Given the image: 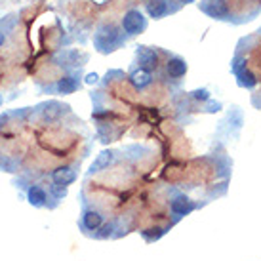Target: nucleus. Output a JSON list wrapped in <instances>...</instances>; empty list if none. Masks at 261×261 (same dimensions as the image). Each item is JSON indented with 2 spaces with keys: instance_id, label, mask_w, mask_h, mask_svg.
Segmentation results:
<instances>
[{
  "instance_id": "1",
  "label": "nucleus",
  "mask_w": 261,
  "mask_h": 261,
  "mask_svg": "<svg viewBox=\"0 0 261 261\" xmlns=\"http://www.w3.org/2000/svg\"><path fill=\"white\" fill-rule=\"evenodd\" d=\"M94 44L101 54H109V51H113L116 46H118V33H116L115 27L103 25V27H99V31L95 33Z\"/></svg>"
},
{
  "instance_id": "2",
  "label": "nucleus",
  "mask_w": 261,
  "mask_h": 261,
  "mask_svg": "<svg viewBox=\"0 0 261 261\" xmlns=\"http://www.w3.org/2000/svg\"><path fill=\"white\" fill-rule=\"evenodd\" d=\"M103 221L105 219H103V214L99 210H95V208H84L82 216H80V229H82V232L95 237L97 231L103 227Z\"/></svg>"
},
{
  "instance_id": "3",
  "label": "nucleus",
  "mask_w": 261,
  "mask_h": 261,
  "mask_svg": "<svg viewBox=\"0 0 261 261\" xmlns=\"http://www.w3.org/2000/svg\"><path fill=\"white\" fill-rule=\"evenodd\" d=\"M198 208V204L195 200H191L187 195H183V193H177V195L170 200V214L174 216V223L175 221H179L181 218L189 216L191 212H195Z\"/></svg>"
},
{
  "instance_id": "4",
  "label": "nucleus",
  "mask_w": 261,
  "mask_h": 261,
  "mask_svg": "<svg viewBox=\"0 0 261 261\" xmlns=\"http://www.w3.org/2000/svg\"><path fill=\"white\" fill-rule=\"evenodd\" d=\"M145 17L141 15L139 10H130L122 17V29L126 35H138V33L145 29Z\"/></svg>"
},
{
  "instance_id": "5",
  "label": "nucleus",
  "mask_w": 261,
  "mask_h": 261,
  "mask_svg": "<svg viewBox=\"0 0 261 261\" xmlns=\"http://www.w3.org/2000/svg\"><path fill=\"white\" fill-rule=\"evenodd\" d=\"M76 179V170L73 166H59L51 172V181L58 187H69Z\"/></svg>"
},
{
  "instance_id": "6",
  "label": "nucleus",
  "mask_w": 261,
  "mask_h": 261,
  "mask_svg": "<svg viewBox=\"0 0 261 261\" xmlns=\"http://www.w3.org/2000/svg\"><path fill=\"white\" fill-rule=\"evenodd\" d=\"M48 200H50V196L46 193V189L42 185H37V183H33L29 189H27V202L31 206H35V208H44V206H48Z\"/></svg>"
},
{
  "instance_id": "7",
  "label": "nucleus",
  "mask_w": 261,
  "mask_h": 261,
  "mask_svg": "<svg viewBox=\"0 0 261 261\" xmlns=\"http://www.w3.org/2000/svg\"><path fill=\"white\" fill-rule=\"evenodd\" d=\"M138 61H139V69H143V71H149V73H151L152 69H156V65H159V56H156V51L151 50V48L139 46Z\"/></svg>"
},
{
  "instance_id": "8",
  "label": "nucleus",
  "mask_w": 261,
  "mask_h": 261,
  "mask_svg": "<svg viewBox=\"0 0 261 261\" xmlns=\"http://www.w3.org/2000/svg\"><path fill=\"white\" fill-rule=\"evenodd\" d=\"M113 159H115V154H113L111 151H101L97 156H95L94 162H92V166H90V170H88V174L94 175V174L103 172V170H107L109 164L113 162Z\"/></svg>"
},
{
  "instance_id": "9",
  "label": "nucleus",
  "mask_w": 261,
  "mask_h": 261,
  "mask_svg": "<svg viewBox=\"0 0 261 261\" xmlns=\"http://www.w3.org/2000/svg\"><path fill=\"white\" fill-rule=\"evenodd\" d=\"M79 88H80V82L76 76H63V79L58 80L56 92H58V94H63V95H69V94H74Z\"/></svg>"
},
{
  "instance_id": "10",
  "label": "nucleus",
  "mask_w": 261,
  "mask_h": 261,
  "mask_svg": "<svg viewBox=\"0 0 261 261\" xmlns=\"http://www.w3.org/2000/svg\"><path fill=\"white\" fill-rule=\"evenodd\" d=\"M166 71L172 79H181L187 73V61L181 58H172L166 63Z\"/></svg>"
},
{
  "instance_id": "11",
  "label": "nucleus",
  "mask_w": 261,
  "mask_h": 261,
  "mask_svg": "<svg viewBox=\"0 0 261 261\" xmlns=\"http://www.w3.org/2000/svg\"><path fill=\"white\" fill-rule=\"evenodd\" d=\"M147 12L152 19H162L168 14V2L166 0H149L147 2Z\"/></svg>"
},
{
  "instance_id": "12",
  "label": "nucleus",
  "mask_w": 261,
  "mask_h": 261,
  "mask_svg": "<svg viewBox=\"0 0 261 261\" xmlns=\"http://www.w3.org/2000/svg\"><path fill=\"white\" fill-rule=\"evenodd\" d=\"M130 82L138 88V90H143V88H147L152 82V76H151V73H149V71L136 69V71L130 74Z\"/></svg>"
},
{
  "instance_id": "13",
  "label": "nucleus",
  "mask_w": 261,
  "mask_h": 261,
  "mask_svg": "<svg viewBox=\"0 0 261 261\" xmlns=\"http://www.w3.org/2000/svg\"><path fill=\"white\" fill-rule=\"evenodd\" d=\"M237 76H239V84L242 88H254L255 84H257V79H255L254 74L250 73V71H248L246 67H242V69H239V71H237Z\"/></svg>"
},
{
  "instance_id": "14",
  "label": "nucleus",
  "mask_w": 261,
  "mask_h": 261,
  "mask_svg": "<svg viewBox=\"0 0 261 261\" xmlns=\"http://www.w3.org/2000/svg\"><path fill=\"white\" fill-rule=\"evenodd\" d=\"M63 109H65V107L58 101L46 103V105H44V118H46V120H56V118L63 113Z\"/></svg>"
},
{
  "instance_id": "15",
  "label": "nucleus",
  "mask_w": 261,
  "mask_h": 261,
  "mask_svg": "<svg viewBox=\"0 0 261 261\" xmlns=\"http://www.w3.org/2000/svg\"><path fill=\"white\" fill-rule=\"evenodd\" d=\"M193 97H195V99H198V101H210V92H208V90H195V92H193Z\"/></svg>"
},
{
  "instance_id": "16",
  "label": "nucleus",
  "mask_w": 261,
  "mask_h": 261,
  "mask_svg": "<svg viewBox=\"0 0 261 261\" xmlns=\"http://www.w3.org/2000/svg\"><path fill=\"white\" fill-rule=\"evenodd\" d=\"M221 109V103H214V101H208V111L210 113H216V111Z\"/></svg>"
},
{
  "instance_id": "17",
  "label": "nucleus",
  "mask_w": 261,
  "mask_h": 261,
  "mask_svg": "<svg viewBox=\"0 0 261 261\" xmlns=\"http://www.w3.org/2000/svg\"><path fill=\"white\" fill-rule=\"evenodd\" d=\"M97 80H99V76H97V74H95V73H90L86 76V84H95Z\"/></svg>"
},
{
  "instance_id": "18",
  "label": "nucleus",
  "mask_w": 261,
  "mask_h": 261,
  "mask_svg": "<svg viewBox=\"0 0 261 261\" xmlns=\"http://www.w3.org/2000/svg\"><path fill=\"white\" fill-rule=\"evenodd\" d=\"M4 40H6V37H4V33H2V31H0V46H2V44H4Z\"/></svg>"
},
{
  "instance_id": "19",
  "label": "nucleus",
  "mask_w": 261,
  "mask_h": 261,
  "mask_svg": "<svg viewBox=\"0 0 261 261\" xmlns=\"http://www.w3.org/2000/svg\"><path fill=\"white\" fill-rule=\"evenodd\" d=\"M183 4H191V2H195V0H181Z\"/></svg>"
},
{
  "instance_id": "20",
  "label": "nucleus",
  "mask_w": 261,
  "mask_h": 261,
  "mask_svg": "<svg viewBox=\"0 0 261 261\" xmlns=\"http://www.w3.org/2000/svg\"><path fill=\"white\" fill-rule=\"evenodd\" d=\"M2 101H4V99H2V95H0V105H2Z\"/></svg>"
}]
</instances>
